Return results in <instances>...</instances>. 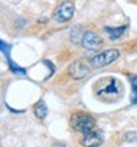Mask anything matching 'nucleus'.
<instances>
[{"label": "nucleus", "mask_w": 137, "mask_h": 147, "mask_svg": "<svg viewBox=\"0 0 137 147\" xmlns=\"http://www.w3.org/2000/svg\"><path fill=\"white\" fill-rule=\"evenodd\" d=\"M125 30H127V27H118V28L106 27V28H105V31L108 32V35H109L111 40H118V38H121V37L124 35V32H125Z\"/></svg>", "instance_id": "obj_8"}, {"label": "nucleus", "mask_w": 137, "mask_h": 147, "mask_svg": "<svg viewBox=\"0 0 137 147\" xmlns=\"http://www.w3.org/2000/svg\"><path fill=\"white\" fill-rule=\"evenodd\" d=\"M136 2H137V0H136Z\"/></svg>", "instance_id": "obj_14"}, {"label": "nucleus", "mask_w": 137, "mask_h": 147, "mask_svg": "<svg viewBox=\"0 0 137 147\" xmlns=\"http://www.w3.org/2000/svg\"><path fill=\"white\" fill-rule=\"evenodd\" d=\"M0 52H3L6 56H9V52H10V46H9V44H6L5 41H2V40H0Z\"/></svg>", "instance_id": "obj_12"}, {"label": "nucleus", "mask_w": 137, "mask_h": 147, "mask_svg": "<svg viewBox=\"0 0 137 147\" xmlns=\"http://www.w3.org/2000/svg\"><path fill=\"white\" fill-rule=\"evenodd\" d=\"M124 141L128 143H137V131H128L124 134Z\"/></svg>", "instance_id": "obj_11"}, {"label": "nucleus", "mask_w": 137, "mask_h": 147, "mask_svg": "<svg viewBox=\"0 0 137 147\" xmlns=\"http://www.w3.org/2000/svg\"><path fill=\"white\" fill-rule=\"evenodd\" d=\"M103 143V136L97 131H92L89 134H85L84 138L81 140V146L84 147H99Z\"/></svg>", "instance_id": "obj_6"}, {"label": "nucleus", "mask_w": 137, "mask_h": 147, "mask_svg": "<svg viewBox=\"0 0 137 147\" xmlns=\"http://www.w3.org/2000/svg\"><path fill=\"white\" fill-rule=\"evenodd\" d=\"M83 35H84V32H83V30H81V27H80V25L74 27V28H72V31H71V40H72V43L80 44V43H81V40H83Z\"/></svg>", "instance_id": "obj_10"}, {"label": "nucleus", "mask_w": 137, "mask_h": 147, "mask_svg": "<svg viewBox=\"0 0 137 147\" xmlns=\"http://www.w3.org/2000/svg\"><path fill=\"white\" fill-rule=\"evenodd\" d=\"M121 56L119 50L117 49H109V50H105L102 53L96 55L94 57L90 59V65L93 68H102V66H108L111 63H114L115 60H118V57Z\"/></svg>", "instance_id": "obj_2"}, {"label": "nucleus", "mask_w": 137, "mask_h": 147, "mask_svg": "<svg viewBox=\"0 0 137 147\" xmlns=\"http://www.w3.org/2000/svg\"><path fill=\"white\" fill-rule=\"evenodd\" d=\"M106 81V85L105 87H97V96H105V94H115L118 96L119 94V90H118V84H117V80L115 78H108L105 80Z\"/></svg>", "instance_id": "obj_7"}, {"label": "nucleus", "mask_w": 137, "mask_h": 147, "mask_svg": "<svg viewBox=\"0 0 137 147\" xmlns=\"http://www.w3.org/2000/svg\"><path fill=\"white\" fill-rule=\"evenodd\" d=\"M81 44H83L84 49H87V50H99V49L103 46V38L93 31H87L83 35Z\"/></svg>", "instance_id": "obj_4"}, {"label": "nucleus", "mask_w": 137, "mask_h": 147, "mask_svg": "<svg viewBox=\"0 0 137 147\" xmlns=\"http://www.w3.org/2000/svg\"><path fill=\"white\" fill-rule=\"evenodd\" d=\"M34 115L39 119H43V118L47 116V106L44 105L43 100H39L34 105Z\"/></svg>", "instance_id": "obj_9"}, {"label": "nucleus", "mask_w": 137, "mask_h": 147, "mask_svg": "<svg viewBox=\"0 0 137 147\" xmlns=\"http://www.w3.org/2000/svg\"><path fill=\"white\" fill-rule=\"evenodd\" d=\"M74 13H75V6H74V3L71 0H65V2H62L60 6H58V9L55 10L53 18L58 22H68L69 19H72Z\"/></svg>", "instance_id": "obj_3"}, {"label": "nucleus", "mask_w": 137, "mask_h": 147, "mask_svg": "<svg viewBox=\"0 0 137 147\" xmlns=\"http://www.w3.org/2000/svg\"><path fill=\"white\" fill-rule=\"evenodd\" d=\"M71 125L72 128L78 131V132H83V134H89L96 127V121L94 118H92L89 113H83V112H77L71 116Z\"/></svg>", "instance_id": "obj_1"}, {"label": "nucleus", "mask_w": 137, "mask_h": 147, "mask_svg": "<svg viewBox=\"0 0 137 147\" xmlns=\"http://www.w3.org/2000/svg\"><path fill=\"white\" fill-rule=\"evenodd\" d=\"M68 74L74 80H83L90 74V68L83 60H75L68 66Z\"/></svg>", "instance_id": "obj_5"}, {"label": "nucleus", "mask_w": 137, "mask_h": 147, "mask_svg": "<svg viewBox=\"0 0 137 147\" xmlns=\"http://www.w3.org/2000/svg\"><path fill=\"white\" fill-rule=\"evenodd\" d=\"M52 147H65V144L62 143V141H56V143H53Z\"/></svg>", "instance_id": "obj_13"}]
</instances>
